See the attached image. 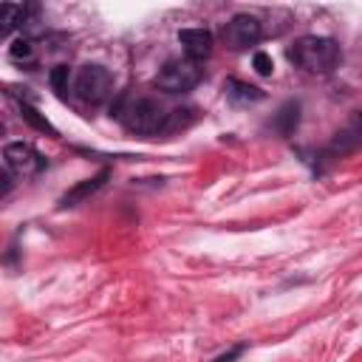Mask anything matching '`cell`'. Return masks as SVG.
Here are the masks:
<instances>
[{
  "label": "cell",
  "instance_id": "obj_10",
  "mask_svg": "<svg viewBox=\"0 0 362 362\" xmlns=\"http://www.w3.org/2000/svg\"><path fill=\"white\" fill-rule=\"evenodd\" d=\"M269 127H272L277 136H283V139L294 136V130L300 127V102H297V99L283 102L280 110L274 113V119L269 122Z\"/></svg>",
  "mask_w": 362,
  "mask_h": 362
},
{
  "label": "cell",
  "instance_id": "obj_2",
  "mask_svg": "<svg viewBox=\"0 0 362 362\" xmlns=\"http://www.w3.org/2000/svg\"><path fill=\"white\" fill-rule=\"evenodd\" d=\"M286 57H288L297 68H303V71H308V74H331V71L339 65V59H342V48H339V42L331 40V37L305 34V37H297V40L288 45Z\"/></svg>",
  "mask_w": 362,
  "mask_h": 362
},
{
  "label": "cell",
  "instance_id": "obj_9",
  "mask_svg": "<svg viewBox=\"0 0 362 362\" xmlns=\"http://www.w3.org/2000/svg\"><path fill=\"white\" fill-rule=\"evenodd\" d=\"M37 6H23V3H6L0 6V37H8L14 28H25L28 23H34L31 17L37 14Z\"/></svg>",
  "mask_w": 362,
  "mask_h": 362
},
{
  "label": "cell",
  "instance_id": "obj_13",
  "mask_svg": "<svg viewBox=\"0 0 362 362\" xmlns=\"http://www.w3.org/2000/svg\"><path fill=\"white\" fill-rule=\"evenodd\" d=\"M20 116H23V122H25L28 127H34V130H40V133H48V136H59V133H57V127L45 119V113H40L34 105L20 102Z\"/></svg>",
  "mask_w": 362,
  "mask_h": 362
},
{
  "label": "cell",
  "instance_id": "obj_5",
  "mask_svg": "<svg viewBox=\"0 0 362 362\" xmlns=\"http://www.w3.org/2000/svg\"><path fill=\"white\" fill-rule=\"evenodd\" d=\"M3 161H6V170L17 178H34L48 167L45 156L25 141H8L3 147Z\"/></svg>",
  "mask_w": 362,
  "mask_h": 362
},
{
  "label": "cell",
  "instance_id": "obj_11",
  "mask_svg": "<svg viewBox=\"0 0 362 362\" xmlns=\"http://www.w3.org/2000/svg\"><path fill=\"white\" fill-rule=\"evenodd\" d=\"M223 93H226V99L232 105H255V102H263L266 99V93L257 85H249V82L235 79V76H229L223 82Z\"/></svg>",
  "mask_w": 362,
  "mask_h": 362
},
{
  "label": "cell",
  "instance_id": "obj_16",
  "mask_svg": "<svg viewBox=\"0 0 362 362\" xmlns=\"http://www.w3.org/2000/svg\"><path fill=\"white\" fill-rule=\"evenodd\" d=\"M243 351H246V342H238V345H232L226 354H221V356H215L212 362H235L238 356H243Z\"/></svg>",
  "mask_w": 362,
  "mask_h": 362
},
{
  "label": "cell",
  "instance_id": "obj_12",
  "mask_svg": "<svg viewBox=\"0 0 362 362\" xmlns=\"http://www.w3.org/2000/svg\"><path fill=\"white\" fill-rule=\"evenodd\" d=\"M8 59H11V62H17V65H31V62L37 59L34 37H28V34L14 37V40H11V45H8Z\"/></svg>",
  "mask_w": 362,
  "mask_h": 362
},
{
  "label": "cell",
  "instance_id": "obj_3",
  "mask_svg": "<svg viewBox=\"0 0 362 362\" xmlns=\"http://www.w3.org/2000/svg\"><path fill=\"white\" fill-rule=\"evenodd\" d=\"M71 93L85 105H105L113 96V74L99 62H85L74 74Z\"/></svg>",
  "mask_w": 362,
  "mask_h": 362
},
{
  "label": "cell",
  "instance_id": "obj_14",
  "mask_svg": "<svg viewBox=\"0 0 362 362\" xmlns=\"http://www.w3.org/2000/svg\"><path fill=\"white\" fill-rule=\"evenodd\" d=\"M48 82H51V88H54L59 96H65L68 85L74 82V79H71V68H68V65H54V68L48 71Z\"/></svg>",
  "mask_w": 362,
  "mask_h": 362
},
{
  "label": "cell",
  "instance_id": "obj_6",
  "mask_svg": "<svg viewBox=\"0 0 362 362\" xmlns=\"http://www.w3.org/2000/svg\"><path fill=\"white\" fill-rule=\"evenodd\" d=\"M221 37H223V42H226L232 51H246V48H252V45L260 42L263 25H260V20L252 17V14H235V17H229V20L223 23Z\"/></svg>",
  "mask_w": 362,
  "mask_h": 362
},
{
  "label": "cell",
  "instance_id": "obj_8",
  "mask_svg": "<svg viewBox=\"0 0 362 362\" xmlns=\"http://www.w3.org/2000/svg\"><path fill=\"white\" fill-rule=\"evenodd\" d=\"M107 178H110V167H102L96 175H90V178H82L79 184H74L62 198H59V209H71V206H79L82 201H88L90 195H96L105 184H107Z\"/></svg>",
  "mask_w": 362,
  "mask_h": 362
},
{
  "label": "cell",
  "instance_id": "obj_15",
  "mask_svg": "<svg viewBox=\"0 0 362 362\" xmlns=\"http://www.w3.org/2000/svg\"><path fill=\"white\" fill-rule=\"evenodd\" d=\"M252 65H255V71H257L260 76H272V71H274V62H272V57H269L266 51H257V54L252 57Z\"/></svg>",
  "mask_w": 362,
  "mask_h": 362
},
{
  "label": "cell",
  "instance_id": "obj_1",
  "mask_svg": "<svg viewBox=\"0 0 362 362\" xmlns=\"http://www.w3.org/2000/svg\"><path fill=\"white\" fill-rule=\"evenodd\" d=\"M173 110L167 107L164 99L150 96V93H133L122 96L113 107V116L122 122L124 130L136 136H156V133H170L173 127Z\"/></svg>",
  "mask_w": 362,
  "mask_h": 362
},
{
  "label": "cell",
  "instance_id": "obj_7",
  "mask_svg": "<svg viewBox=\"0 0 362 362\" xmlns=\"http://www.w3.org/2000/svg\"><path fill=\"white\" fill-rule=\"evenodd\" d=\"M178 42H181L187 59H192V62H204V59L212 54L215 37H212L209 28H181V31H178Z\"/></svg>",
  "mask_w": 362,
  "mask_h": 362
},
{
  "label": "cell",
  "instance_id": "obj_17",
  "mask_svg": "<svg viewBox=\"0 0 362 362\" xmlns=\"http://www.w3.org/2000/svg\"><path fill=\"white\" fill-rule=\"evenodd\" d=\"M0 181H3V192H0V195L6 198V195L11 192V184H14V181H11V173H8L6 167H3V173H0Z\"/></svg>",
  "mask_w": 362,
  "mask_h": 362
},
{
  "label": "cell",
  "instance_id": "obj_4",
  "mask_svg": "<svg viewBox=\"0 0 362 362\" xmlns=\"http://www.w3.org/2000/svg\"><path fill=\"white\" fill-rule=\"evenodd\" d=\"M204 79V68L201 62H192L187 57L178 59H167L156 76V88L164 93H189L201 85Z\"/></svg>",
  "mask_w": 362,
  "mask_h": 362
}]
</instances>
